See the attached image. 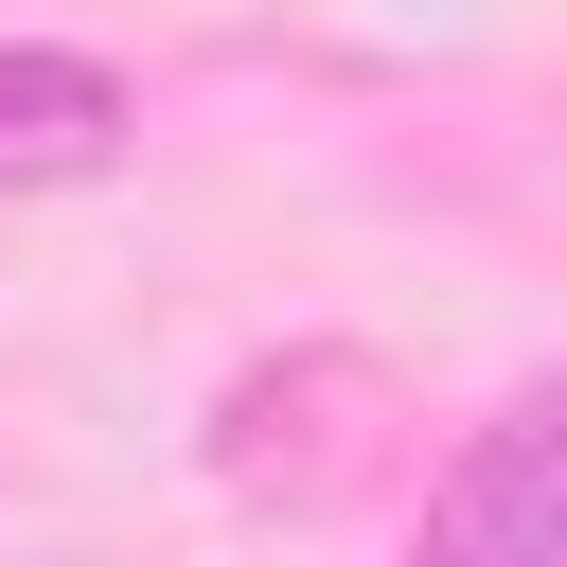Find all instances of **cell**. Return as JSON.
Returning <instances> with one entry per match:
<instances>
[{
	"mask_svg": "<svg viewBox=\"0 0 567 567\" xmlns=\"http://www.w3.org/2000/svg\"><path fill=\"white\" fill-rule=\"evenodd\" d=\"M408 567H567V390H514V408L443 461Z\"/></svg>",
	"mask_w": 567,
	"mask_h": 567,
	"instance_id": "6da1fadb",
	"label": "cell"
},
{
	"mask_svg": "<svg viewBox=\"0 0 567 567\" xmlns=\"http://www.w3.org/2000/svg\"><path fill=\"white\" fill-rule=\"evenodd\" d=\"M124 159V71L106 53H0V195L106 177Z\"/></svg>",
	"mask_w": 567,
	"mask_h": 567,
	"instance_id": "7a4b0ae2",
	"label": "cell"
}]
</instances>
